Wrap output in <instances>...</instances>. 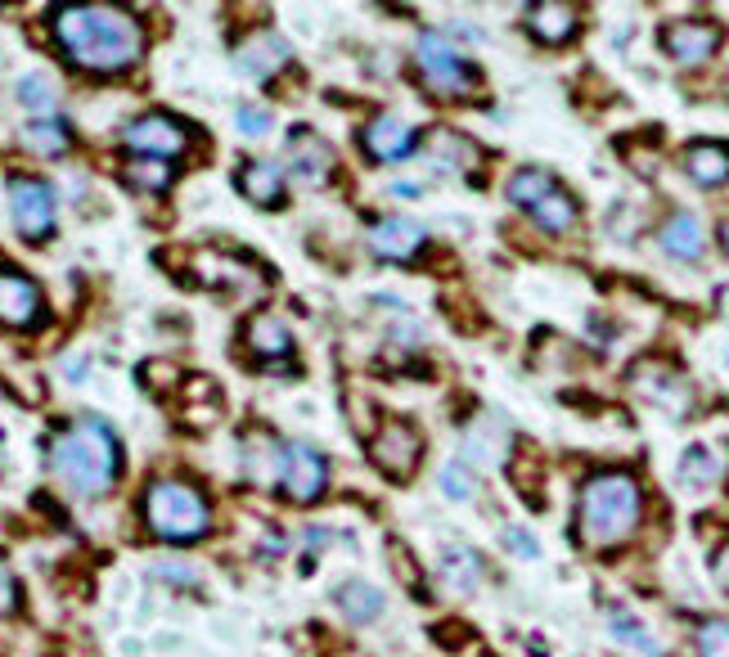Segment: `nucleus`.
<instances>
[{"instance_id": "nucleus-2", "label": "nucleus", "mask_w": 729, "mask_h": 657, "mask_svg": "<svg viewBox=\"0 0 729 657\" xmlns=\"http://www.w3.org/2000/svg\"><path fill=\"white\" fill-rule=\"evenodd\" d=\"M639 513H644V496L631 473H617V469L594 473L576 500V536L590 550L622 545L639 528Z\"/></svg>"}, {"instance_id": "nucleus-11", "label": "nucleus", "mask_w": 729, "mask_h": 657, "mask_svg": "<svg viewBox=\"0 0 729 657\" xmlns=\"http://www.w3.org/2000/svg\"><path fill=\"white\" fill-rule=\"evenodd\" d=\"M10 208H14V221L28 239H45L54 230V194L45 180H28L19 176L10 185Z\"/></svg>"}, {"instance_id": "nucleus-40", "label": "nucleus", "mask_w": 729, "mask_h": 657, "mask_svg": "<svg viewBox=\"0 0 729 657\" xmlns=\"http://www.w3.org/2000/svg\"><path fill=\"white\" fill-rule=\"evenodd\" d=\"M14 604H19V585H14V572H10L6 563H0V617H6Z\"/></svg>"}, {"instance_id": "nucleus-32", "label": "nucleus", "mask_w": 729, "mask_h": 657, "mask_svg": "<svg viewBox=\"0 0 729 657\" xmlns=\"http://www.w3.org/2000/svg\"><path fill=\"white\" fill-rule=\"evenodd\" d=\"M441 572H446V581H450V590H455V595H469V590L478 585V572H482V563H478V554H473V550H446V559H441Z\"/></svg>"}, {"instance_id": "nucleus-38", "label": "nucleus", "mask_w": 729, "mask_h": 657, "mask_svg": "<svg viewBox=\"0 0 729 657\" xmlns=\"http://www.w3.org/2000/svg\"><path fill=\"white\" fill-rule=\"evenodd\" d=\"M392 563H396V576H402V585H410V590H424V581H419V567H415V554H410L406 545H392Z\"/></svg>"}, {"instance_id": "nucleus-15", "label": "nucleus", "mask_w": 729, "mask_h": 657, "mask_svg": "<svg viewBox=\"0 0 729 657\" xmlns=\"http://www.w3.org/2000/svg\"><path fill=\"white\" fill-rule=\"evenodd\" d=\"M424 158H428L437 171H446V176H464V171H473V167L482 163V149H478L469 136H459V131L441 126V131H433V136H428Z\"/></svg>"}, {"instance_id": "nucleus-17", "label": "nucleus", "mask_w": 729, "mask_h": 657, "mask_svg": "<svg viewBox=\"0 0 729 657\" xmlns=\"http://www.w3.org/2000/svg\"><path fill=\"white\" fill-rule=\"evenodd\" d=\"M280 469H284V441H275L271 432H248L243 437V478L252 487H280Z\"/></svg>"}, {"instance_id": "nucleus-35", "label": "nucleus", "mask_w": 729, "mask_h": 657, "mask_svg": "<svg viewBox=\"0 0 729 657\" xmlns=\"http://www.w3.org/2000/svg\"><path fill=\"white\" fill-rule=\"evenodd\" d=\"M694 644H698V657H729V622H702L694 630Z\"/></svg>"}, {"instance_id": "nucleus-21", "label": "nucleus", "mask_w": 729, "mask_h": 657, "mask_svg": "<svg viewBox=\"0 0 729 657\" xmlns=\"http://www.w3.org/2000/svg\"><path fill=\"white\" fill-rule=\"evenodd\" d=\"M657 243L667 257H680V261H698L707 252V234H702V221L694 212H676V217L662 221Z\"/></svg>"}, {"instance_id": "nucleus-33", "label": "nucleus", "mask_w": 729, "mask_h": 657, "mask_svg": "<svg viewBox=\"0 0 729 657\" xmlns=\"http://www.w3.org/2000/svg\"><path fill=\"white\" fill-rule=\"evenodd\" d=\"M28 145L45 158H59L63 149H69V126L54 122V117H32L28 122Z\"/></svg>"}, {"instance_id": "nucleus-10", "label": "nucleus", "mask_w": 729, "mask_h": 657, "mask_svg": "<svg viewBox=\"0 0 729 657\" xmlns=\"http://www.w3.org/2000/svg\"><path fill=\"white\" fill-rule=\"evenodd\" d=\"M720 45V28L707 23V19H680V23H667L662 28V50H667L680 69H698L707 63Z\"/></svg>"}, {"instance_id": "nucleus-39", "label": "nucleus", "mask_w": 729, "mask_h": 657, "mask_svg": "<svg viewBox=\"0 0 729 657\" xmlns=\"http://www.w3.org/2000/svg\"><path fill=\"white\" fill-rule=\"evenodd\" d=\"M239 131H243V136H252V140H261L271 131V113L267 108H239Z\"/></svg>"}, {"instance_id": "nucleus-18", "label": "nucleus", "mask_w": 729, "mask_h": 657, "mask_svg": "<svg viewBox=\"0 0 729 657\" xmlns=\"http://www.w3.org/2000/svg\"><path fill=\"white\" fill-rule=\"evenodd\" d=\"M424 239H428V230L419 221H410V217H387V221H378L369 230V248L378 257H387V261H410L424 248Z\"/></svg>"}, {"instance_id": "nucleus-36", "label": "nucleus", "mask_w": 729, "mask_h": 657, "mask_svg": "<svg viewBox=\"0 0 729 657\" xmlns=\"http://www.w3.org/2000/svg\"><path fill=\"white\" fill-rule=\"evenodd\" d=\"M19 100H23L32 113H45V108H54V82H50V77H23V82H19Z\"/></svg>"}, {"instance_id": "nucleus-28", "label": "nucleus", "mask_w": 729, "mask_h": 657, "mask_svg": "<svg viewBox=\"0 0 729 657\" xmlns=\"http://www.w3.org/2000/svg\"><path fill=\"white\" fill-rule=\"evenodd\" d=\"M339 608L352 617V622H374L378 613H383V595L374 585H365V581H347L343 590H339Z\"/></svg>"}, {"instance_id": "nucleus-27", "label": "nucleus", "mask_w": 729, "mask_h": 657, "mask_svg": "<svg viewBox=\"0 0 729 657\" xmlns=\"http://www.w3.org/2000/svg\"><path fill=\"white\" fill-rule=\"evenodd\" d=\"M608 630H613V639L617 644H626V648H635V653H648V657H662V644L648 635V626L644 622H635L631 613H622V608H608Z\"/></svg>"}, {"instance_id": "nucleus-29", "label": "nucleus", "mask_w": 729, "mask_h": 657, "mask_svg": "<svg viewBox=\"0 0 729 657\" xmlns=\"http://www.w3.org/2000/svg\"><path fill=\"white\" fill-rule=\"evenodd\" d=\"M532 217H537L541 230H550V234H567V230L576 226V204L567 199L563 189H554V194H545V199L532 208Z\"/></svg>"}, {"instance_id": "nucleus-12", "label": "nucleus", "mask_w": 729, "mask_h": 657, "mask_svg": "<svg viewBox=\"0 0 729 657\" xmlns=\"http://www.w3.org/2000/svg\"><path fill=\"white\" fill-rule=\"evenodd\" d=\"M198 271H204V284L230 289L243 302H257L261 293H267V280H261V271L248 267V261H239V257H226V252H204V257H198Z\"/></svg>"}, {"instance_id": "nucleus-19", "label": "nucleus", "mask_w": 729, "mask_h": 657, "mask_svg": "<svg viewBox=\"0 0 729 657\" xmlns=\"http://www.w3.org/2000/svg\"><path fill=\"white\" fill-rule=\"evenodd\" d=\"M365 154L374 163H402L410 149H415V131L402 122V117H374L365 126V136H361Z\"/></svg>"}, {"instance_id": "nucleus-5", "label": "nucleus", "mask_w": 729, "mask_h": 657, "mask_svg": "<svg viewBox=\"0 0 729 657\" xmlns=\"http://www.w3.org/2000/svg\"><path fill=\"white\" fill-rule=\"evenodd\" d=\"M631 387L657 410H667L676 419H685L694 410V387L685 378V369H676L671 361H639L631 369Z\"/></svg>"}, {"instance_id": "nucleus-37", "label": "nucleus", "mask_w": 729, "mask_h": 657, "mask_svg": "<svg viewBox=\"0 0 729 657\" xmlns=\"http://www.w3.org/2000/svg\"><path fill=\"white\" fill-rule=\"evenodd\" d=\"M441 491L450 496V500H473L478 496V478L464 469V465H446V473H441Z\"/></svg>"}, {"instance_id": "nucleus-44", "label": "nucleus", "mask_w": 729, "mask_h": 657, "mask_svg": "<svg viewBox=\"0 0 729 657\" xmlns=\"http://www.w3.org/2000/svg\"><path fill=\"white\" fill-rule=\"evenodd\" d=\"M720 356H725V365H729V338H725V343H720Z\"/></svg>"}, {"instance_id": "nucleus-41", "label": "nucleus", "mask_w": 729, "mask_h": 657, "mask_svg": "<svg viewBox=\"0 0 729 657\" xmlns=\"http://www.w3.org/2000/svg\"><path fill=\"white\" fill-rule=\"evenodd\" d=\"M504 545H509V550H518L522 559H537V554H541V550H537V541L527 536L522 528H509V532H504Z\"/></svg>"}, {"instance_id": "nucleus-24", "label": "nucleus", "mask_w": 729, "mask_h": 657, "mask_svg": "<svg viewBox=\"0 0 729 657\" xmlns=\"http://www.w3.org/2000/svg\"><path fill=\"white\" fill-rule=\"evenodd\" d=\"M239 189L257 208H275V204H284V171L275 163H248L239 171Z\"/></svg>"}, {"instance_id": "nucleus-7", "label": "nucleus", "mask_w": 729, "mask_h": 657, "mask_svg": "<svg viewBox=\"0 0 729 657\" xmlns=\"http://www.w3.org/2000/svg\"><path fill=\"white\" fill-rule=\"evenodd\" d=\"M122 140H126V149L136 154V158H158V163H167V158H180L185 149H189V131H185V122H176V117H167V113H149V117H136L126 131H122Z\"/></svg>"}, {"instance_id": "nucleus-23", "label": "nucleus", "mask_w": 729, "mask_h": 657, "mask_svg": "<svg viewBox=\"0 0 729 657\" xmlns=\"http://www.w3.org/2000/svg\"><path fill=\"white\" fill-rule=\"evenodd\" d=\"M685 171L689 180L716 189V185H729V145H716V140H698L685 149Z\"/></svg>"}, {"instance_id": "nucleus-43", "label": "nucleus", "mask_w": 729, "mask_h": 657, "mask_svg": "<svg viewBox=\"0 0 729 657\" xmlns=\"http://www.w3.org/2000/svg\"><path fill=\"white\" fill-rule=\"evenodd\" d=\"M720 243H725V248H729V221H725V226H720Z\"/></svg>"}, {"instance_id": "nucleus-8", "label": "nucleus", "mask_w": 729, "mask_h": 657, "mask_svg": "<svg viewBox=\"0 0 729 657\" xmlns=\"http://www.w3.org/2000/svg\"><path fill=\"white\" fill-rule=\"evenodd\" d=\"M419 73H424V82L437 91V95H469V86H473V73H469V63H464V54L446 41V36H437V32H428L424 41H419Z\"/></svg>"}, {"instance_id": "nucleus-31", "label": "nucleus", "mask_w": 729, "mask_h": 657, "mask_svg": "<svg viewBox=\"0 0 729 657\" xmlns=\"http://www.w3.org/2000/svg\"><path fill=\"white\" fill-rule=\"evenodd\" d=\"M185 397H198V406H185V419L194 428H208L221 419V397H217V387L208 378H189L185 383Z\"/></svg>"}, {"instance_id": "nucleus-9", "label": "nucleus", "mask_w": 729, "mask_h": 657, "mask_svg": "<svg viewBox=\"0 0 729 657\" xmlns=\"http://www.w3.org/2000/svg\"><path fill=\"white\" fill-rule=\"evenodd\" d=\"M324 482H329V465H324V455H320V450H311V446H302V441L284 446V469H280V487L289 491V500H298V504H311V500H320Z\"/></svg>"}, {"instance_id": "nucleus-45", "label": "nucleus", "mask_w": 729, "mask_h": 657, "mask_svg": "<svg viewBox=\"0 0 729 657\" xmlns=\"http://www.w3.org/2000/svg\"><path fill=\"white\" fill-rule=\"evenodd\" d=\"M725 298H729V293H725Z\"/></svg>"}, {"instance_id": "nucleus-26", "label": "nucleus", "mask_w": 729, "mask_h": 657, "mask_svg": "<svg viewBox=\"0 0 729 657\" xmlns=\"http://www.w3.org/2000/svg\"><path fill=\"white\" fill-rule=\"evenodd\" d=\"M559 185H554V176L550 171H541V167H522V171H513L509 176V199L518 204V208H527L532 212L545 194H554Z\"/></svg>"}, {"instance_id": "nucleus-30", "label": "nucleus", "mask_w": 729, "mask_h": 657, "mask_svg": "<svg viewBox=\"0 0 729 657\" xmlns=\"http://www.w3.org/2000/svg\"><path fill=\"white\" fill-rule=\"evenodd\" d=\"M126 185L131 189H140V194H163L171 185V163H158V158H131L122 167Z\"/></svg>"}, {"instance_id": "nucleus-25", "label": "nucleus", "mask_w": 729, "mask_h": 657, "mask_svg": "<svg viewBox=\"0 0 729 657\" xmlns=\"http://www.w3.org/2000/svg\"><path fill=\"white\" fill-rule=\"evenodd\" d=\"M248 347L257 352V356H289L293 352V334H289V324L280 320V315H252V324H248Z\"/></svg>"}, {"instance_id": "nucleus-6", "label": "nucleus", "mask_w": 729, "mask_h": 657, "mask_svg": "<svg viewBox=\"0 0 729 657\" xmlns=\"http://www.w3.org/2000/svg\"><path fill=\"white\" fill-rule=\"evenodd\" d=\"M419 455H424V437H419V428L406 424V419H387V424L369 437V459L378 465V473H387V478H396V482L415 478Z\"/></svg>"}, {"instance_id": "nucleus-20", "label": "nucleus", "mask_w": 729, "mask_h": 657, "mask_svg": "<svg viewBox=\"0 0 729 657\" xmlns=\"http://www.w3.org/2000/svg\"><path fill=\"white\" fill-rule=\"evenodd\" d=\"M729 473V455L720 450V446H689L685 455H680V465H676V478H680V487L685 491H707V487H716L720 478Z\"/></svg>"}, {"instance_id": "nucleus-3", "label": "nucleus", "mask_w": 729, "mask_h": 657, "mask_svg": "<svg viewBox=\"0 0 729 657\" xmlns=\"http://www.w3.org/2000/svg\"><path fill=\"white\" fill-rule=\"evenodd\" d=\"M54 478L77 496H104L117 478V437L100 419H82L69 432H59L50 446Z\"/></svg>"}, {"instance_id": "nucleus-22", "label": "nucleus", "mask_w": 729, "mask_h": 657, "mask_svg": "<svg viewBox=\"0 0 729 657\" xmlns=\"http://www.w3.org/2000/svg\"><path fill=\"white\" fill-rule=\"evenodd\" d=\"M527 28H532V36L545 41V45H563L576 32V6H563V0H541V6L527 10Z\"/></svg>"}, {"instance_id": "nucleus-13", "label": "nucleus", "mask_w": 729, "mask_h": 657, "mask_svg": "<svg viewBox=\"0 0 729 657\" xmlns=\"http://www.w3.org/2000/svg\"><path fill=\"white\" fill-rule=\"evenodd\" d=\"M289 171L302 180V185H324L329 176H334V149H329L315 131L298 126L293 136H289Z\"/></svg>"}, {"instance_id": "nucleus-14", "label": "nucleus", "mask_w": 729, "mask_h": 657, "mask_svg": "<svg viewBox=\"0 0 729 657\" xmlns=\"http://www.w3.org/2000/svg\"><path fill=\"white\" fill-rule=\"evenodd\" d=\"M37 320H41V289L19 271H0V324L28 328Z\"/></svg>"}, {"instance_id": "nucleus-16", "label": "nucleus", "mask_w": 729, "mask_h": 657, "mask_svg": "<svg viewBox=\"0 0 729 657\" xmlns=\"http://www.w3.org/2000/svg\"><path fill=\"white\" fill-rule=\"evenodd\" d=\"M235 63H239V73H243V77L267 82V77H275V73L284 69V63H289V45H284L275 32H252V36L239 45Z\"/></svg>"}, {"instance_id": "nucleus-4", "label": "nucleus", "mask_w": 729, "mask_h": 657, "mask_svg": "<svg viewBox=\"0 0 729 657\" xmlns=\"http://www.w3.org/2000/svg\"><path fill=\"white\" fill-rule=\"evenodd\" d=\"M145 522H149V532L163 536V541H194V536L208 532L212 509L185 482H154L145 491Z\"/></svg>"}, {"instance_id": "nucleus-34", "label": "nucleus", "mask_w": 729, "mask_h": 657, "mask_svg": "<svg viewBox=\"0 0 729 657\" xmlns=\"http://www.w3.org/2000/svg\"><path fill=\"white\" fill-rule=\"evenodd\" d=\"M509 432H504V424L500 419H487V428H473L469 432V455L473 459H482V465H500V441H504Z\"/></svg>"}, {"instance_id": "nucleus-42", "label": "nucleus", "mask_w": 729, "mask_h": 657, "mask_svg": "<svg viewBox=\"0 0 729 657\" xmlns=\"http://www.w3.org/2000/svg\"><path fill=\"white\" fill-rule=\"evenodd\" d=\"M711 572H716V585H720L725 595H729V541L716 550V559H711Z\"/></svg>"}, {"instance_id": "nucleus-1", "label": "nucleus", "mask_w": 729, "mask_h": 657, "mask_svg": "<svg viewBox=\"0 0 729 657\" xmlns=\"http://www.w3.org/2000/svg\"><path fill=\"white\" fill-rule=\"evenodd\" d=\"M54 36L77 69L117 73L140 59V23L117 6H73L54 14Z\"/></svg>"}]
</instances>
